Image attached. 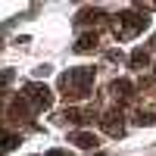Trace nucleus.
I'll return each mask as SVG.
<instances>
[{
  "mask_svg": "<svg viewBox=\"0 0 156 156\" xmlns=\"http://www.w3.org/2000/svg\"><path fill=\"white\" fill-rule=\"evenodd\" d=\"M12 81V69H3V72H0V87H6Z\"/></svg>",
  "mask_w": 156,
  "mask_h": 156,
  "instance_id": "10",
  "label": "nucleus"
},
{
  "mask_svg": "<svg viewBox=\"0 0 156 156\" xmlns=\"http://www.w3.org/2000/svg\"><path fill=\"white\" fill-rule=\"evenodd\" d=\"M134 122H137V125H156V115H153V112H137Z\"/></svg>",
  "mask_w": 156,
  "mask_h": 156,
  "instance_id": "9",
  "label": "nucleus"
},
{
  "mask_svg": "<svg viewBox=\"0 0 156 156\" xmlns=\"http://www.w3.org/2000/svg\"><path fill=\"white\" fill-rule=\"evenodd\" d=\"M153 44H156V34H153Z\"/></svg>",
  "mask_w": 156,
  "mask_h": 156,
  "instance_id": "14",
  "label": "nucleus"
},
{
  "mask_svg": "<svg viewBox=\"0 0 156 156\" xmlns=\"http://www.w3.org/2000/svg\"><path fill=\"white\" fill-rule=\"evenodd\" d=\"M147 62H150V53H147L144 47H137L134 53H131V69H140V66H147Z\"/></svg>",
  "mask_w": 156,
  "mask_h": 156,
  "instance_id": "8",
  "label": "nucleus"
},
{
  "mask_svg": "<svg viewBox=\"0 0 156 156\" xmlns=\"http://www.w3.org/2000/svg\"><path fill=\"white\" fill-rule=\"evenodd\" d=\"M97 156H106V153H97Z\"/></svg>",
  "mask_w": 156,
  "mask_h": 156,
  "instance_id": "13",
  "label": "nucleus"
},
{
  "mask_svg": "<svg viewBox=\"0 0 156 156\" xmlns=\"http://www.w3.org/2000/svg\"><path fill=\"white\" fill-rule=\"evenodd\" d=\"M94 78H97V72L90 69V66H78V69H69L66 75L59 78V87L69 90L66 100H81V97H87V90H90V84H94Z\"/></svg>",
  "mask_w": 156,
  "mask_h": 156,
  "instance_id": "1",
  "label": "nucleus"
},
{
  "mask_svg": "<svg viewBox=\"0 0 156 156\" xmlns=\"http://www.w3.org/2000/svg\"><path fill=\"white\" fill-rule=\"evenodd\" d=\"M69 140L72 144H78L81 150H94L100 140H97V134H90V131H75V134H69Z\"/></svg>",
  "mask_w": 156,
  "mask_h": 156,
  "instance_id": "5",
  "label": "nucleus"
},
{
  "mask_svg": "<svg viewBox=\"0 0 156 156\" xmlns=\"http://www.w3.org/2000/svg\"><path fill=\"white\" fill-rule=\"evenodd\" d=\"M103 128H106V134H112V137H122V134H125L122 112H106V115H103Z\"/></svg>",
  "mask_w": 156,
  "mask_h": 156,
  "instance_id": "4",
  "label": "nucleus"
},
{
  "mask_svg": "<svg viewBox=\"0 0 156 156\" xmlns=\"http://www.w3.org/2000/svg\"><path fill=\"white\" fill-rule=\"evenodd\" d=\"M25 100H28V106L31 109H50L53 106V90H50L47 84H28L25 87Z\"/></svg>",
  "mask_w": 156,
  "mask_h": 156,
  "instance_id": "2",
  "label": "nucleus"
},
{
  "mask_svg": "<svg viewBox=\"0 0 156 156\" xmlns=\"http://www.w3.org/2000/svg\"><path fill=\"white\" fill-rule=\"evenodd\" d=\"M94 47H97V31L81 34V37H78V44H75V50H78V53H87V50H94Z\"/></svg>",
  "mask_w": 156,
  "mask_h": 156,
  "instance_id": "7",
  "label": "nucleus"
},
{
  "mask_svg": "<svg viewBox=\"0 0 156 156\" xmlns=\"http://www.w3.org/2000/svg\"><path fill=\"white\" fill-rule=\"evenodd\" d=\"M131 81H128V78H115V81H112V94L115 97H122V100H128V97H131Z\"/></svg>",
  "mask_w": 156,
  "mask_h": 156,
  "instance_id": "6",
  "label": "nucleus"
},
{
  "mask_svg": "<svg viewBox=\"0 0 156 156\" xmlns=\"http://www.w3.org/2000/svg\"><path fill=\"white\" fill-rule=\"evenodd\" d=\"M147 16H140V12H125V16H119V34L122 37H131L137 31H144L147 28Z\"/></svg>",
  "mask_w": 156,
  "mask_h": 156,
  "instance_id": "3",
  "label": "nucleus"
},
{
  "mask_svg": "<svg viewBox=\"0 0 156 156\" xmlns=\"http://www.w3.org/2000/svg\"><path fill=\"white\" fill-rule=\"evenodd\" d=\"M34 75H37V78H44V75H50V66H47V62H44V66H37V69H34Z\"/></svg>",
  "mask_w": 156,
  "mask_h": 156,
  "instance_id": "11",
  "label": "nucleus"
},
{
  "mask_svg": "<svg viewBox=\"0 0 156 156\" xmlns=\"http://www.w3.org/2000/svg\"><path fill=\"white\" fill-rule=\"evenodd\" d=\"M44 156H69V153H66V150H47Z\"/></svg>",
  "mask_w": 156,
  "mask_h": 156,
  "instance_id": "12",
  "label": "nucleus"
}]
</instances>
